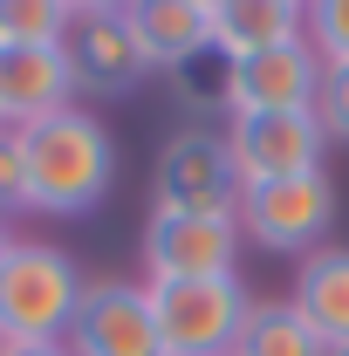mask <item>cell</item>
Wrapping results in <instances>:
<instances>
[{
	"mask_svg": "<svg viewBox=\"0 0 349 356\" xmlns=\"http://www.w3.org/2000/svg\"><path fill=\"white\" fill-rule=\"evenodd\" d=\"M124 21L151 55V69H185L213 48V14L192 0H124Z\"/></svg>",
	"mask_w": 349,
	"mask_h": 356,
	"instance_id": "12",
	"label": "cell"
},
{
	"mask_svg": "<svg viewBox=\"0 0 349 356\" xmlns=\"http://www.w3.org/2000/svg\"><path fill=\"white\" fill-rule=\"evenodd\" d=\"M226 151L240 165V185H261V178L322 172L329 137L315 110H254V117H226Z\"/></svg>",
	"mask_w": 349,
	"mask_h": 356,
	"instance_id": "7",
	"label": "cell"
},
{
	"mask_svg": "<svg viewBox=\"0 0 349 356\" xmlns=\"http://www.w3.org/2000/svg\"><path fill=\"white\" fill-rule=\"evenodd\" d=\"M233 206H240V165L226 151V131L185 124L158 144L151 213H233Z\"/></svg>",
	"mask_w": 349,
	"mask_h": 356,
	"instance_id": "5",
	"label": "cell"
},
{
	"mask_svg": "<svg viewBox=\"0 0 349 356\" xmlns=\"http://www.w3.org/2000/svg\"><path fill=\"white\" fill-rule=\"evenodd\" d=\"M69 356H165L158 322H151V288L124 274L89 281L83 309L69 322Z\"/></svg>",
	"mask_w": 349,
	"mask_h": 356,
	"instance_id": "8",
	"label": "cell"
},
{
	"mask_svg": "<svg viewBox=\"0 0 349 356\" xmlns=\"http://www.w3.org/2000/svg\"><path fill=\"white\" fill-rule=\"evenodd\" d=\"M233 220H240V240H247V247L308 261L315 247H329V226H336V178L329 172H295V178L240 185Z\"/></svg>",
	"mask_w": 349,
	"mask_h": 356,
	"instance_id": "4",
	"label": "cell"
},
{
	"mask_svg": "<svg viewBox=\"0 0 349 356\" xmlns=\"http://www.w3.org/2000/svg\"><path fill=\"white\" fill-rule=\"evenodd\" d=\"M0 356H69V343H0Z\"/></svg>",
	"mask_w": 349,
	"mask_h": 356,
	"instance_id": "20",
	"label": "cell"
},
{
	"mask_svg": "<svg viewBox=\"0 0 349 356\" xmlns=\"http://www.w3.org/2000/svg\"><path fill=\"white\" fill-rule=\"evenodd\" d=\"M7 213H35L28 206V158H21V131H0V220Z\"/></svg>",
	"mask_w": 349,
	"mask_h": 356,
	"instance_id": "19",
	"label": "cell"
},
{
	"mask_svg": "<svg viewBox=\"0 0 349 356\" xmlns=\"http://www.w3.org/2000/svg\"><path fill=\"white\" fill-rule=\"evenodd\" d=\"M69 0H0V42H69Z\"/></svg>",
	"mask_w": 349,
	"mask_h": 356,
	"instance_id": "16",
	"label": "cell"
},
{
	"mask_svg": "<svg viewBox=\"0 0 349 356\" xmlns=\"http://www.w3.org/2000/svg\"><path fill=\"white\" fill-rule=\"evenodd\" d=\"M302 322L336 350L349 343V247H315L302 267H295V295H288Z\"/></svg>",
	"mask_w": 349,
	"mask_h": 356,
	"instance_id": "13",
	"label": "cell"
},
{
	"mask_svg": "<svg viewBox=\"0 0 349 356\" xmlns=\"http://www.w3.org/2000/svg\"><path fill=\"white\" fill-rule=\"evenodd\" d=\"M7 247H14V233H7V220H0V261H7Z\"/></svg>",
	"mask_w": 349,
	"mask_h": 356,
	"instance_id": "22",
	"label": "cell"
},
{
	"mask_svg": "<svg viewBox=\"0 0 349 356\" xmlns=\"http://www.w3.org/2000/svg\"><path fill=\"white\" fill-rule=\"evenodd\" d=\"M89 295V274L55 240H21L0 261V343H69V322Z\"/></svg>",
	"mask_w": 349,
	"mask_h": 356,
	"instance_id": "2",
	"label": "cell"
},
{
	"mask_svg": "<svg viewBox=\"0 0 349 356\" xmlns=\"http://www.w3.org/2000/svg\"><path fill=\"white\" fill-rule=\"evenodd\" d=\"M144 281H206L240 274V220L233 213H151L137 240Z\"/></svg>",
	"mask_w": 349,
	"mask_h": 356,
	"instance_id": "6",
	"label": "cell"
},
{
	"mask_svg": "<svg viewBox=\"0 0 349 356\" xmlns=\"http://www.w3.org/2000/svg\"><path fill=\"white\" fill-rule=\"evenodd\" d=\"M329 356H349V343H336V350H329Z\"/></svg>",
	"mask_w": 349,
	"mask_h": 356,
	"instance_id": "24",
	"label": "cell"
},
{
	"mask_svg": "<svg viewBox=\"0 0 349 356\" xmlns=\"http://www.w3.org/2000/svg\"><path fill=\"white\" fill-rule=\"evenodd\" d=\"M302 42L322 55V69H343L349 62V0H308Z\"/></svg>",
	"mask_w": 349,
	"mask_h": 356,
	"instance_id": "17",
	"label": "cell"
},
{
	"mask_svg": "<svg viewBox=\"0 0 349 356\" xmlns=\"http://www.w3.org/2000/svg\"><path fill=\"white\" fill-rule=\"evenodd\" d=\"M192 7H206V14H219V7H226V0H192Z\"/></svg>",
	"mask_w": 349,
	"mask_h": 356,
	"instance_id": "23",
	"label": "cell"
},
{
	"mask_svg": "<svg viewBox=\"0 0 349 356\" xmlns=\"http://www.w3.org/2000/svg\"><path fill=\"white\" fill-rule=\"evenodd\" d=\"M302 14L295 0H226L213 14V48L226 62L240 55H261V48H281V42H302Z\"/></svg>",
	"mask_w": 349,
	"mask_h": 356,
	"instance_id": "14",
	"label": "cell"
},
{
	"mask_svg": "<svg viewBox=\"0 0 349 356\" xmlns=\"http://www.w3.org/2000/svg\"><path fill=\"white\" fill-rule=\"evenodd\" d=\"M233 356H329V343L302 322L295 302H254V315H247Z\"/></svg>",
	"mask_w": 349,
	"mask_h": 356,
	"instance_id": "15",
	"label": "cell"
},
{
	"mask_svg": "<svg viewBox=\"0 0 349 356\" xmlns=\"http://www.w3.org/2000/svg\"><path fill=\"white\" fill-rule=\"evenodd\" d=\"M322 89V55L308 42H281L261 55L226 62V117H254V110H315Z\"/></svg>",
	"mask_w": 349,
	"mask_h": 356,
	"instance_id": "9",
	"label": "cell"
},
{
	"mask_svg": "<svg viewBox=\"0 0 349 356\" xmlns=\"http://www.w3.org/2000/svg\"><path fill=\"white\" fill-rule=\"evenodd\" d=\"M21 158H28V206L48 213V220H83L117 185V137L83 103L28 124L21 131Z\"/></svg>",
	"mask_w": 349,
	"mask_h": 356,
	"instance_id": "1",
	"label": "cell"
},
{
	"mask_svg": "<svg viewBox=\"0 0 349 356\" xmlns=\"http://www.w3.org/2000/svg\"><path fill=\"white\" fill-rule=\"evenodd\" d=\"M295 7H308V0H295Z\"/></svg>",
	"mask_w": 349,
	"mask_h": 356,
	"instance_id": "25",
	"label": "cell"
},
{
	"mask_svg": "<svg viewBox=\"0 0 349 356\" xmlns=\"http://www.w3.org/2000/svg\"><path fill=\"white\" fill-rule=\"evenodd\" d=\"M62 48H69V69H76V96H124L151 76V55L137 48L124 7L117 14H76Z\"/></svg>",
	"mask_w": 349,
	"mask_h": 356,
	"instance_id": "11",
	"label": "cell"
},
{
	"mask_svg": "<svg viewBox=\"0 0 349 356\" xmlns=\"http://www.w3.org/2000/svg\"><path fill=\"white\" fill-rule=\"evenodd\" d=\"M151 288V322L165 356H233L240 329L254 315V295L240 274H206V281H144Z\"/></svg>",
	"mask_w": 349,
	"mask_h": 356,
	"instance_id": "3",
	"label": "cell"
},
{
	"mask_svg": "<svg viewBox=\"0 0 349 356\" xmlns=\"http://www.w3.org/2000/svg\"><path fill=\"white\" fill-rule=\"evenodd\" d=\"M315 124L329 144H349V62L343 69H322V89H315Z\"/></svg>",
	"mask_w": 349,
	"mask_h": 356,
	"instance_id": "18",
	"label": "cell"
},
{
	"mask_svg": "<svg viewBox=\"0 0 349 356\" xmlns=\"http://www.w3.org/2000/svg\"><path fill=\"white\" fill-rule=\"evenodd\" d=\"M76 103V69L62 42H0V124L28 131Z\"/></svg>",
	"mask_w": 349,
	"mask_h": 356,
	"instance_id": "10",
	"label": "cell"
},
{
	"mask_svg": "<svg viewBox=\"0 0 349 356\" xmlns=\"http://www.w3.org/2000/svg\"><path fill=\"white\" fill-rule=\"evenodd\" d=\"M69 7H76V14H117L124 0H69Z\"/></svg>",
	"mask_w": 349,
	"mask_h": 356,
	"instance_id": "21",
	"label": "cell"
},
{
	"mask_svg": "<svg viewBox=\"0 0 349 356\" xmlns=\"http://www.w3.org/2000/svg\"><path fill=\"white\" fill-rule=\"evenodd\" d=\"M0 131H7V124H0Z\"/></svg>",
	"mask_w": 349,
	"mask_h": 356,
	"instance_id": "26",
	"label": "cell"
}]
</instances>
